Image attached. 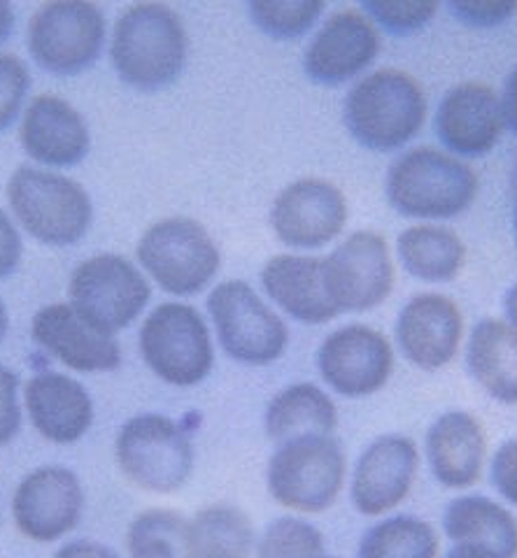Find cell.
I'll list each match as a JSON object with an SVG mask.
<instances>
[{
    "label": "cell",
    "mask_w": 517,
    "mask_h": 558,
    "mask_svg": "<svg viewBox=\"0 0 517 558\" xmlns=\"http://www.w3.org/2000/svg\"><path fill=\"white\" fill-rule=\"evenodd\" d=\"M438 533L416 514L375 521L359 539L357 558H438Z\"/></svg>",
    "instance_id": "30"
},
{
    "label": "cell",
    "mask_w": 517,
    "mask_h": 558,
    "mask_svg": "<svg viewBox=\"0 0 517 558\" xmlns=\"http://www.w3.org/2000/svg\"><path fill=\"white\" fill-rule=\"evenodd\" d=\"M324 556L322 531L305 519L280 517L270 521L256 539V558H320Z\"/></svg>",
    "instance_id": "33"
},
{
    "label": "cell",
    "mask_w": 517,
    "mask_h": 558,
    "mask_svg": "<svg viewBox=\"0 0 517 558\" xmlns=\"http://www.w3.org/2000/svg\"><path fill=\"white\" fill-rule=\"evenodd\" d=\"M14 28V10L5 0H0V45H3Z\"/></svg>",
    "instance_id": "43"
},
{
    "label": "cell",
    "mask_w": 517,
    "mask_h": 558,
    "mask_svg": "<svg viewBox=\"0 0 517 558\" xmlns=\"http://www.w3.org/2000/svg\"><path fill=\"white\" fill-rule=\"evenodd\" d=\"M22 428L20 375L0 363V447L10 445Z\"/></svg>",
    "instance_id": "37"
},
{
    "label": "cell",
    "mask_w": 517,
    "mask_h": 558,
    "mask_svg": "<svg viewBox=\"0 0 517 558\" xmlns=\"http://www.w3.org/2000/svg\"><path fill=\"white\" fill-rule=\"evenodd\" d=\"M189 57L182 16L164 3H135L119 12L112 26L110 61L117 77L137 92L176 84Z\"/></svg>",
    "instance_id": "1"
},
{
    "label": "cell",
    "mask_w": 517,
    "mask_h": 558,
    "mask_svg": "<svg viewBox=\"0 0 517 558\" xmlns=\"http://www.w3.org/2000/svg\"><path fill=\"white\" fill-rule=\"evenodd\" d=\"M326 289L338 312L381 307L394 289V260L387 240L375 231H357L324 258Z\"/></svg>",
    "instance_id": "12"
},
{
    "label": "cell",
    "mask_w": 517,
    "mask_h": 558,
    "mask_svg": "<svg viewBox=\"0 0 517 558\" xmlns=\"http://www.w3.org/2000/svg\"><path fill=\"white\" fill-rule=\"evenodd\" d=\"M115 459L122 475L152 494H172L189 482L194 447L184 428L166 414H135L119 428Z\"/></svg>",
    "instance_id": "7"
},
{
    "label": "cell",
    "mask_w": 517,
    "mask_h": 558,
    "mask_svg": "<svg viewBox=\"0 0 517 558\" xmlns=\"http://www.w3.org/2000/svg\"><path fill=\"white\" fill-rule=\"evenodd\" d=\"M381 54V31L359 8H342L317 28L303 51L310 82L338 86L354 80Z\"/></svg>",
    "instance_id": "17"
},
{
    "label": "cell",
    "mask_w": 517,
    "mask_h": 558,
    "mask_svg": "<svg viewBox=\"0 0 517 558\" xmlns=\"http://www.w3.org/2000/svg\"><path fill=\"white\" fill-rule=\"evenodd\" d=\"M31 338L75 373H110L122 365V347L84 322L71 303H55L31 319Z\"/></svg>",
    "instance_id": "20"
},
{
    "label": "cell",
    "mask_w": 517,
    "mask_h": 558,
    "mask_svg": "<svg viewBox=\"0 0 517 558\" xmlns=\"http://www.w3.org/2000/svg\"><path fill=\"white\" fill-rule=\"evenodd\" d=\"M515 238H517V209H515Z\"/></svg>",
    "instance_id": "46"
},
{
    "label": "cell",
    "mask_w": 517,
    "mask_h": 558,
    "mask_svg": "<svg viewBox=\"0 0 517 558\" xmlns=\"http://www.w3.org/2000/svg\"><path fill=\"white\" fill-rule=\"evenodd\" d=\"M342 121L361 147L371 151L401 149L426 121L422 84L406 70L377 68L345 96Z\"/></svg>",
    "instance_id": "3"
},
{
    "label": "cell",
    "mask_w": 517,
    "mask_h": 558,
    "mask_svg": "<svg viewBox=\"0 0 517 558\" xmlns=\"http://www.w3.org/2000/svg\"><path fill=\"white\" fill-rule=\"evenodd\" d=\"M467 371L502 405H517V330L502 319H480L467 340Z\"/></svg>",
    "instance_id": "25"
},
{
    "label": "cell",
    "mask_w": 517,
    "mask_h": 558,
    "mask_svg": "<svg viewBox=\"0 0 517 558\" xmlns=\"http://www.w3.org/2000/svg\"><path fill=\"white\" fill-rule=\"evenodd\" d=\"M135 256L166 293L196 295L219 272L221 254L205 226L192 217H168L137 240Z\"/></svg>",
    "instance_id": "8"
},
{
    "label": "cell",
    "mask_w": 517,
    "mask_h": 558,
    "mask_svg": "<svg viewBox=\"0 0 517 558\" xmlns=\"http://www.w3.org/2000/svg\"><path fill=\"white\" fill-rule=\"evenodd\" d=\"M424 453L434 480L445 488H471L488 461V435L467 410L443 412L424 435Z\"/></svg>",
    "instance_id": "22"
},
{
    "label": "cell",
    "mask_w": 517,
    "mask_h": 558,
    "mask_svg": "<svg viewBox=\"0 0 517 558\" xmlns=\"http://www.w3.org/2000/svg\"><path fill=\"white\" fill-rule=\"evenodd\" d=\"M31 89L28 65L8 51H0V133L8 131L16 117L22 114V105Z\"/></svg>",
    "instance_id": "35"
},
{
    "label": "cell",
    "mask_w": 517,
    "mask_h": 558,
    "mask_svg": "<svg viewBox=\"0 0 517 558\" xmlns=\"http://www.w3.org/2000/svg\"><path fill=\"white\" fill-rule=\"evenodd\" d=\"M106 14L84 0H51L33 12L28 51L43 70L73 77L92 68L106 45Z\"/></svg>",
    "instance_id": "9"
},
{
    "label": "cell",
    "mask_w": 517,
    "mask_h": 558,
    "mask_svg": "<svg viewBox=\"0 0 517 558\" xmlns=\"http://www.w3.org/2000/svg\"><path fill=\"white\" fill-rule=\"evenodd\" d=\"M498 100H502V112H504L506 129L517 133V65L508 73Z\"/></svg>",
    "instance_id": "41"
},
{
    "label": "cell",
    "mask_w": 517,
    "mask_h": 558,
    "mask_svg": "<svg viewBox=\"0 0 517 558\" xmlns=\"http://www.w3.org/2000/svg\"><path fill=\"white\" fill-rule=\"evenodd\" d=\"M338 410L334 398L310 381L289 384L270 398L264 414L268 440L278 447L305 435H334Z\"/></svg>",
    "instance_id": "27"
},
{
    "label": "cell",
    "mask_w": 517,
    "mask_h": 558,
    "mask_svg": "<svg viewBox=\"0 0 517 558\" xmlns=\"http://www.w3.org/2000/svg\"><path fill=\"white\" fill-rule=\"evenodd\" d=\"M55 558H122L112 547L94 543V539H71L65 543Z\"/></svg>",
    "instance_id": "40"
},
{
    "label": "cell",
    "mask_w": 517,
    "mask_h": 558,
    "mask_svg": "<svg viewBox=\"0 0 517 558\" xmlns=\"http://www.w3.org/2000/svg\"><path fill=\"white\" fill-rule=\"evenodd\" d=\"M322 0H252V24L273 40H299L315 28L324 12Z\"/></svg>",
    "instance_id": "32"
},
{
    "label": "cell",
    "mask_w": 517,
    "mask_h": 558,
    "mask_svg": "<svg viewBox=\"0 0 517 558\" xmlns=\"http://www.w3.org/2000/svg\"><path fill=\"white\" fill-rule=\"evenodd\" d=\"M8 203L22 229L47 247L77 244L94 221L92 196L80 182L36 166L10 174Z\"/></svg>",
    "instance_id": "4"
},
{
    "label": "cell",
    "mask_w": 517,
    "mask_h": 558,
    "mask_svg": "<svg viewBox=\"0 0 517 558\" xmlns=\"http://www.w3.org/2000/svg\"><path fill=\"white\" fill-rule=\"evenodd\" d=\"M342 445L334 435H305L278 445L266 470L270 498L287 510L320 514L336 502L345 484Z\"/></svg>",
    "instance_id": "5"
},
{
    "label": "cell",
    "mask_w": 517,
    "mask_h": 558,
    "mask_svg": "<svg viewBox=\"0 0 517 558\" xmlns=\"http://www.w3.org/2000/svg\"><path fill=\"white\" fill-rule=\"evenodd\" d=\"M396 254L408 275L420 282H453L467 264V244L445 226L416 223L396 238Z\"/></svg>",
    "instance_id": "28"
},
{
    "label": "cell",
    "mask_w": 517,
    "mask_h": 558,
    "mask_svg": "<svg viewBox=\"0 0 517 558\" xmlns=\"http://www.w3.org/2000/svg\"><path fill=\"white\" fill-rule=\"evenodd\" d=\"M8 328H10V314H8V307H5L3 299H0V342L5 340Z\"/></svg>",
    "instance_id": "45"
},
{
    "label": "cell",
    "mask_w": 517,
    "mask_h": 558,
    "mask_svg": "<svg viewBox=\"0 0 517 558\" xmlns=\"http://www.w3.org/2000/svg\"><path fill=\"white\" fill-rule=\"evenodd\" d=\"M394 336L416 368L436 373L459 354L464 314L450 295L416 293L396 317Z\"/></svg>",
    "instance_id": "19"
},
{
    "label": "cell",
    "mask_w": 517,
    "mask_h": 558,
    "mask_svg": "<svg viewBox=\"0 0 517 558\" xmlns=\"http://www.w3.org/2000/svg\"><path fill=\"white\" fill-rule=\"evenodd\" d=\"M68 299L84 322L115 338L145 312L152 287L127 256L98 254L73 270Z\"/></svg>",
    "instance_id": "11"
},
{
    "label": "cell",
    "mask_w": 517,
    "mask_h": 558,
    "mask_svg": "<svg viewBox=\"0 0 517 558\" xmlns=\"http://www.w3.org/2000/svg\"><path fill=\"white\" fill-rule=\"evenodd\" d=\"M480 191L478 172L459 156L420 145L406 149L385 174V196L394 213L408 219L443 221L459 217Z\"/></svg>",
    "instance_id": "2"
},
{
    "label": "cell",
    "mask_w": 517,
    "mask_h": 558,
    "mask_svg": "<svg viewBox=\"0 0 517 558\" xmlns=\"http://www.w3.org/2000/svg\"><path fill=\"white\" fill-rule=\"evenodd\" d=\"M20 140L26 156L49 168L77 166L92 149L84 117L71 102L51 94H40L28 102Z\"/></svg>",
    "instance_id": "21"
},
{
    "label": "cell",
    "mask_w": 517,
    "mask_h": 558,
    "mask_svg": "<svg viewBox=\"0 0 517 558\" xmlns=\"http://www.w3.org/2000/svg\"><path fill=\"white\" fill-rule=\"evenodd\" d=\"M443 558H498V556L488 551V549L471 547V545H453L450 549L445 551Z\"/></svg>",
    "instance_id": "42"
},
{
    "label": "cell",
    "mask_w": 517,
    "mask_h": 558,
    "mask_svg": "<svg viewBox=\"0 0 517 558\" xmlns=\"http://www.w3.org/2000/svg\"><path fill=\"white\" fill-rule=\"evenodd\" d=\"M420 470V451L416 440L401 433L375 438L352 470L350 500L364 517H383L408 498Z\"/></svg>",
    "instance_id": "16"
},
{
    "label": "cell",
    "mask_w": 517,
    "mask_h": 558,
    "mask_svg": "<svg viewBox=\"0 0 517 558\" xmlns=\"http://www.w3.org/2000/svg\"><path fill=\"white\" fill-rule=\"evenodd\" d=\"M447 10L455 20L473 28H496L517 14V3L508 0H450Z\"/></svg>",
    "instance_id": "36"
},
{
    "label": "cell",
    "mask_w": 517,
    "mask_h": 558,
    "mask_svg": "<svg viewBox=\"0 0 517 558\" xmlns=\"http://www.w3.org/2000/svg\"><path fill=\"white\" fill-rule=\"evenodd\" d=\"M317 371L326 387L342 398L373 396L394 373V347L366 324L342 326L317 349Z\"/></svg>",
    "instance_id": "13"
},
{
    "label": "cell",
    "mask_w": 517,
    "mask_h": 558,
    "mask_svg": "<svg viewBox=\"0 0 517 558\" xmlns=\"http://www.w3.org/2000/svg\"><path fill=\"white\" fill-rule=\"evenodd\" d=\"M137 344L152 375L170 387H196L213 373L211 328L194 305L170 301L154 307L143 322Z\"/></svg>",
    "instance_id": "6"
},
{
    "label": "cell",
    "mask_w": 517,
    "mask_h": 558,
    "mask_svg": "<svg viewBox=\"0 0 517 558\" xmlns=\"http://www.w3.org/2000/svg\"><path fill=\"white\" fill-rule=\"evenodd\" d=\"M208 314L221 352L243 365H270L282 359L289 328L243 279H227L208 295Z\"/></svg>",
    "instance_id": "10"
},
{
    "label": "cell",
    "mask_w": 517,
    "mask_h": 558,
    "mask_svg": "<svg viewBox=\"0 0 517 558\" xmlns=\"http://www.w3.org/2000/svg\"><path fill=\"white\" fill-rule=\"evenodd\" d=\"M434 0H366L359 10L392 35H410L424 28L438 12Z\"/></svg>",
    "instance_id": "34"
},
{
    "label": "cell",
    "mask_w": 517,
    "mask_h": 558,
    "mask_svg": "<svg viewBox=\"0 0 517 558\" xmlns=\"http://www.w3.org/2000/svg\"><path fill=\"white\" fill-rule=\"evenodd\" d=\"M24 403L33 428L55 445H73L94 424V400L82 384L63 373H38L26 381Z\"/></svg>",
    "instance_id": "23"
},
{
    "label": "cell",
    "mask_w": 517,
    "mask_h": 558,
    "mask_svg": "<svg viewBox=\"0 0 517 558\" xmlns=\"http://www.w3.org/2000/svg\"><path fill=\"white\" fill-rule=\"evenodd\" d=\"M320 558H334V556H326V554H324V556H320Z\"/></svg>",
    "instance_id": "47"
},
{
    "label": "cell",
    "mask_w": 517,
    "mask_h": 558,
    "mask_svg": "<svg viewBox=\"0 0 517 558\" xmlns=\"http://www.w3.org/2000/svg\"><path fill=\"white\" fill-rule=\"evenodd\" d=\"M434 131L443 149L459 159L490 154L506 131L498 94L482 82L453 86L438 102Z\"/></svg>",
    "instance_id": "18"
},
{
    "label": "cell",
    "mask_w": 517,
    "mask_h": 558,
    "mask_svg": "<svg viewBox=\"0 0 517 558\" xmlns=\"http://www.w3.org/2000/svg\"><path fill=\"white\" fill-rule=\"evenodd\" d=\"M490 480L496 494L517 508V438L496 447L490 463Z\"/></svg>",
    "instance_id": "38"
},
{
    "label": "cell",
    "mask_w": 517,
    "mask_h": 558,
    "mask_svg": "<svg viewBox=\"0 0 517 558\" xmlns=\"http://www.w3.org/2000/svg\"><path fill=\"white\" fill-rule=\"evenodd\" d=\"M262 287L268 299L291 319L305 326H322L338 317L324 277V258L278 254L262 268Z\"/></svg>",
    "instance_id": "24"
},
{
    "label": "cell",
    "mask_w": 517,
    "mask_h": 558,
    "mask_svg": "<svg viewBox=\"0 0 517 558\" xmlns=\"http://www.w3.org/2000/svg\"><path fill=\"white\" fill-rule=\"evenodd\" d=\"M24 242L14 221L0 209V279H8L22 264Z\"/></svg>",
    "instance_id": "39"
},
{
    "label": "cell",
    "mask_w": 517,
    "mask_h": 558,
    "mask_svg": "<svg viewBox=\"0 0 517 558\" xmlns=\"http://www.w3.org/2000/svg\"><path fill=\"white\" fill-rule=\"evenodd\" d=\"M192 543L187 558H250L254 529L250 517L233 505H211L189 519Z\"/></svg>",
    "instance_id": "29"
},
{
    "label": "cell",
    "mask_w": 517,
    "mask_h": 558,
    "mask_svg": "<svg viewBox=\"0 0 517 558\" xmlns=\"http://www.w3.org/2000/svg\"><path fill=\"white\" fill-rule=\"evenodd\" d=\"M189 543V519L161 508L141 512L127 531L129 558H187Z\"/></svg>",
    "instance_id": "31"
},
{
    "label": "cell",
    "mask_w": 517,
    "mask_h": 558,
    "mask_svg": "<svg viewBox=\"0 0 517 558\" xmlns=\"http://www.w3.org/2000/svg\"><path fill=\"white\" fill-rule=\"evenodd\" d=\"M348 223V201L342 191L322 178L287 184L270 207V229L294 250H317L334 242Z\"/></svg>",
    "instance_id": "14"
},
{
    "label": "cell",
    "mask_w": 517,
    "mask_h": 558,
    "mask_svg": "<svg viewBox=\"0 0 517 558\" xmlns=\"http://www.w3.org/2000/svg\"><path fill=\"white\" fill-rule=\"evenodd\" d=\"M443 531L453 545L488 549L498 558H517V521L488 496H459L447 502Z\"/></svg>",
    "instance_id": "26"
},
{
    "label": "cell",
    "mask_w": 517,
    "mask_h": 558,
    "mask_svg": "<svg viewBox=\"0 0 517 558\" xmlns=\"http://www.w3.org/2000/svg\"><path fill=\"white\" fill-rule=\"evenodd\" d=\"M84 512V488L71 468L43 465L28 473L12 496L16 529L36 543H55L71 533Z\"/></svg>",
    "instance_id": "15"
},
{
    "label": "cell",
    "mask_w": 517,
    "mask_h": 558,
    "mask_svg": "<svg viewBox=\"0 0 517 558\" xmlns=\"http://www.w3.org/2000/svg\"><path fill=\"white\" fill-rule=\"evenodd\" d=\"M504 312H506V322L517 330V282L504 295Z\"/></svg>",
    "instance_id": "44"
}]
</instances>
